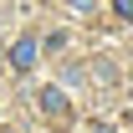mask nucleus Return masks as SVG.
<instances>
[{"instance_id": "obj_1", "label": "nucleus", "mask_w": 133, "mask_h": 133, "mask_svg": "<svg viewBox=\"0 0 133 133\" xmlns=\"http://www.w3.org/2000/svg\"><path fill=\"white\" fill-rule=\"evenodd\" d=\"M10 62L16 66H36V41H16L10 46Z\"/></svg>"}]
</instances>
